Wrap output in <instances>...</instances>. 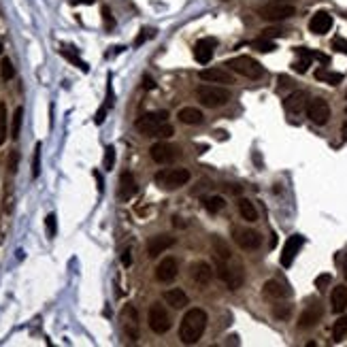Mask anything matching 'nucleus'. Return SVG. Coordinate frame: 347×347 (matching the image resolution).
Returning a JSON list of instances; mask_svg holds the SVG:
<instances>
[{
  "mask_svg": "<svg viewBox=\"0 0 347 347\" xmlns=\"http://www.w3.org/2000/svg\"><path fill=\"white\" fill-rule=\"evenodd\" d=\"M137 194V181L132 173H122V177H119V188H117V198L119 200H130Z\"/></svg>",
  "mask_w": 347,
  "mask_h": 347,
  "instance_id": "18",
  "label": "nucleus"
},
{
  "mask_svg": "<svg viewBox=\"0 0 347 347\" xmlns=\"http://www.w3.org/2000/svg\"><path fill=\"white\" fill-rule=\"evenodd\" d=\"M113 164H115V149L109 145L104 149V169L106 171H111L113 169Z\"/></svg>",
  "mask_w": 347,
  "mask_h": 347,
  "instance_id": "38",
  "label": "nucleus"
},
{
  "mask_svg": "<svg viewBox=\"0 0 347 347\" xmlns=\"http://www.w3.org/2000/svg\"><path fill=\"white\" fill-rule=\"evenodd\" d=\"M122 264H124L126 269L132 264V249H130V247H126V249L122 251Z\"/></svg>",
  "mask_w": 347,
  "mask_h": 347,
  "instance_id": "45",
  "label": "nucleus"
},
{
  "mask_svg": "<svg viewBox=\"0 0 347 347\" xmlns=\"http://www.w3.org/2000/svg\"><path fill=\"white\" fill-rule=\"evenodd\" d=\"M7 141V104L0 102V145Z\"/></svg>",
  "mask_w": 347,
  "mask_h": 347,
  "instance_id": "33",
  "label": "nucleus"
},
{
  "mask_svg": "<svg viewBox=\"0 0 347 347\" xmlns=\"http://www.w3.org/2000/svg\"><path fill=\"white\" fill-rule=\"evenodd\" d=\"M322 319V307L319 305H311L303 311L301 319H298V328L301 330H307V328H313L317 322Z\"/></svg>",
  "mask_w": 347,
  "mask_h": 347,
  "instance_id": "22",
  "label": "nucleus"
},
{
  "mask_svg": "<svg viewBox=\"0 0 347 347\" xmlns=\"http://www.w3.org/2000/svg\"><path fill=\"white\" fill-rule=\"evenodd\" d=\"M198 77L205 83H226V86H228V83H234L232 75L226 73L224 68H202L198 73Z\"/></svg>",
  "mask_w": 347,
  "mask_h": 347,
  "instance_id": "20",
  "label": "nucleus"
},
{
  "mask_svg": "<svg viewBox=\"0 0 347 347\" xmlns=\"http://www.w3.org/2000/svg\"><path fill=\"white\" fill-rule=\"evenodd\" d=\"M224 3H228V0H224Z\"/></svg>",
  "mask_w": 347,
  "mask_h": 347,
  "instance_id": "56",
  "label": "nucleus"
},
{
  "mask_svg": "<svg viewBox=\"0 0 347 347\" xmlns=\"http://www.w3.org/2000/svg\"><path fill=\"white\" fill-rule=\"evenodd\" d=\"M341 135H343V139L347 141V122H345V124L341 126Z\"/></svg>",
  "mask_w": 347,
  "mask_h": 347,
  "instance_id": "52",
  "label": "nucleus"
},
{
  "mask_svg": "<svg viewBox=\"0 0 347 347\" xmlns=\"http://www.w3.org/2000/svg\"><path fill=\"white\" fill-rule=\"evenodd\" d=\"M104 115H106V106H100L98 113H96V117H94V122H96V124H102V122H104Z\"/></svg>",
  "mask_w": 347,
  "mask_h": 347,
  "instance_id": "48",
  "label": "nucleus"
},
{
  "mask_svg": "<svg viewBox=\"0 0 347 347\" xmlns=\"http://www.w3.org/2000/svg\"><path fill=\"white\" fill-rule=\"evenodd\" d=\"M196 96L198 100L205 104V106H211V109H215V106H224L226 102L230 100V92L226 88H218V86H200L196 90Z\"/></svg>",
  "mask_w": 347,
  "mask_h": 347,
  "instance_id": "4",
  "label": "nucleus"
},
{
  "mask_svg": "<svg viewBox=\"0 0 347 347\" xmlns=\"http://www.w3.org/2000/svg\"><path fill=\"white\" fill-rule=\"evenodd\" d=\"M345 334H347V317H339L337 322H334V326H332V341L334 343L343 341Z\"/></svg>",
  "mask_w": 347,
  "mask_h": 347,
  "instance_id": "30",
  "label": "nucleus"
},
{
  "mask_svg": "<svg viewBox=\"0 0 347 347\" xmlns=\"http://www.w3.org/2000/svg\"><path fill=\"white\" fill-rule=\"evenodd\" d=\"M45 226H47V236L54 238V236H56V230H58V220H56L54 213H49V215L45 218Z\"/></svg>",
  "mask_w": 347,
  "mask_h": 347,
  "instance_id": "36",
  "label": "nucleus"
},
{
  "mask_svg": "<svg viewBox=\"0 0 347 347\" xmlns=\"http://www.w3.org/2000/svg\"><path fill=\"white\" fill-rule=\"evenodd\" d=\"M232 238H234V243L241 249H245V251L258 249L262 245V236L256 230H249V228H234L232 230Z\"/></svg>",
  "mask_w": 347,
  "mask_h": 347,
  "instance_id": "12",
  "label": "nucleus"
},
{
  "mask_svg": "<svg viewBox=\"0 0 347 347\" xmlns=\"http://www.w3.org/2000/svg\"><path fill=\"white\" fill-rule=\"evenodd\" d=\"M258 15L266 21H283L296 15V7L288 3H269L258 9Z\"/></svg>",
  "mask_w": 347,
  "mask_h": 347,
  "instance_id": "6",
  "label": "nucleus"
},
{
  "mask_svg": "<svg viewBox=\"0 0 347 347\" xmlns=\"http://www.w3.org/2000/svg\"><path fill=\"white\" fill-rule=\"evenodd\" d=\"M303 243H305V238H303L301 234H294V236H290L288 241H285L283 254H281V264H283V266H290V264H292L294 258H296V254H298V249L303 247Z\"/></svg>",
  "mask_w": 347,
  "mask_h": 347,
  "instance_id": "16",
  "label": "nucleus"
},
{
  "mask_svg": "<svg viewBox=\"0 0 347 347\" xmlns=\"http://www.w3.org/2000/svg\"><path fill=\"white\" fill-rule=\"evenodd\" d=\"M143 88H145V90H153V88H155L153 79H151V77H145V79H143Z\"/></svg>",
  "mask_w": 347,
  "mask_h": 347,
  "instance_id": "50",
  "label": "nucleus"
},
{
  "mask_svg": "<svg viewBox=\"0 0 347 347\" xmlns=\"http://www.w3.org/2000/svg\"><path fill=\"white\" fill-rule=\"evenodd\" d=\"M164 301H166V305H171L173 309H183L190 303V298H188V294L181 288H171V290L164 292Z\"/></svg>",
  "mask_w": 347,
  "mask_h": 347,
  "instance_id": "24",
  "label": "nucleus"
},
{
  "mask_svg": "<svg viewBox=\"0 0 347 347\" xmlns=\"http://www.w3.org/2000/svg\"><path fill=\"white\" fill-rule=\"evenodd\" d=\"M315 79L328 83V86H339V83L343 81V75L341 73H330V70H317Z\"/></svg>",
  "mask_w": 347,
  "mask_h": 347,
  "instance_id": "29",
  "label": "nucleus"
},
{
  "mask_svg": "<svg viewBox=\"0 0 347 347\" xmlns=\"http://www.w3.org/2000/svg\"><path fill=\"white\" fill-rule=\"evenodd\" d=\"M202 207H205L209 213H220L226 207V200H224V196H207L202 200Z\"/></svg>",
  "mask_w": 347,
  "mask_h": 347,
  "instance_id": "28",
  "label": "nucleus"
},
{
  "mask_svg": "<svg viewBox=\"0 0 347 347\" xmlns=\"http://www.w3.org/2000/svg\"><path fill=\"white\" fill-rule=\"evenodd\" d=\"M149 37V34H147V30H141V34H139V39L135 41V45L139 47V45H143V43H145V39Z\"/></svg>",
  "mask_w": 347,
  "mask_h": 347,
  "instance_id": "49",
  "label": "nucleus"
},
{
  "mask_svg": "<svg viewBox=\"0 0 347 347\" xmlns=\"http://www.w3.org/2000/svg\"><path fill=\"white\" fill-rule=\"evenodd\" d=\"M179 275V264L175 258H164L158 266H155V279L162 283H171Z\"/></svg>",
  "mask_w": 347,
  "mask_h": 347,
  "instance_id": "13",
  "label": "nucleus"
},
{
  "mask_svg": "<svg viewBox=\"0 0 347 347\" xmlns=\"http://www.w3.org/2000/svg\"><path fill=\"white\" fill-rule=\"evenodd\" d=\"M230 192L232 194H241V185H230Z\"/></svg>",
  "mask_w": 347,
  "mask_h": 347,
  "instance_id": "51",
  "label": "nucleus"
},
{
  "mask_svg": "<svg viewBox=\"0 0 347 347\" xmlns=\"http://www.w3.org/2000/svg\"><path fill=\"white\" fill-rule=\"evenodd\" d=\"M175 245V236H169V234H155L147 241V254L149 258H158L160 254H164L169 247Z\"/></svg>",
  "mask_w": 347,
  "mask_h": 347,
  "instance_id": "14",
  "label": "nucleus"
},
{
  "mask_svg": "<svg viewBox=\"0 0 347 347\" xmlns=\"http://www.w3.org/2000/svg\"><path fill=\"white\" fill-rule=\"evenodd\" d=\"M166 119H169V113L166 111H155V113H145V115H141L139 119H137V130L141 135H145V137H153L155 132H158V128L162 126V124H166Z\"/></svg>",
  "mask_w": 347,
  "mask_h": 347,
  "instance_id": "7",
  "label": "nucleus"
},
{
  "mask_svg": "<svg viewBox=\"0 0 347 347\" xmlns=\"http://www.w3.org/2000/svg\"><path fill=\"white\" fill-rule=\"evenodd\" d=\"M119 319H122V328L126 332V337L130 341H137L141 337V330H139V313L132 305H126L119 313Z\"/></svg>",
  "mask_w": 347,
  "mask_h": 347,
  "instance_id": "10",
  "label": "nucleus"
},
{
  "mask_svg": "<svg viewBox=\"0 0 347 347\" xmlns=\"http://www.w3.org/2000/svg\"><path fill=\"white\" fill-rule=\"evenodd\" d=\"M218 47V41L207 37V39H200L196 45H194V56L200 64H209L211 58H213V49Z\"/></svg>",
  "mask_w": 347,
  "mask_h": 347,
  "instance_id": "17",
  "label": "nucleus"
},
{
  "mask_svg": "<svg viewBox=\"0 0 347 347\" xmlns=\"http://www.w3.org/2000/svg\"><path fill=\"white\" fill-rule=\"evenodd\" d=\"M102 15H104V23H106V28H113V23H115V21L111 19V13H109V9H106V7L102 9Z\"/></svg>",
  "mask_w": 347,
  "mask_h": 347,
  "instance_id": "47",
  "label": "nucleus"
},
{
  "mask_svg": "<svg viewBox=\"0 0 347 347\" xmlns=\"http://www.w3.org/2000/svg\"><path fill=\"white\" fill-rule=\"evenodd\" d=\"M41 175V143L34 147V158H32V177L37 179Z\"/></svg>",
  "mask_w": 347,
  "mask_h": 347,
  "instance_id": "35",
  "label": "nucleus"
},
{
  "mask_svg": "<svg viewBox=\"0 0 347 347\" xmlns=\"http://www.w3.org/2000/svg\"><path fill=\"white\" fill-rule=\"evenodd\" d=\"M290 305H283V307H275V317H279V319H283V317H288L290 315Z\"/></svg>",
  "mask_w": 347,
  "mask_h": 347,
  "instance_id": "44",
  "label": "nucleus"
},
{
  "mask_svg": "<svg viewBox=\"0 0 347 347\" xmlns=\"http://www.w3.org/2000/svg\"><path fill=\"white\" fill-rule=\"evenodd\" d=\"M330 305H332V311L334 313H343L347 309V288L345 285H337L330 294Z\"/></svg>",
  "mask_w": 347,
  "mask_h": 347,
  "instance_id": "25",
  "label": "nucleus"
},
{
  "mask_svg": "<svg viewBox=\"0 0 347 347\" xmlns=\"http://www.w3.org/2000/svg\"><path fill=\"white\" fill-rule=\"evenodd\" d=\"M0 54H3V43H0Z\"/></svg>",
  "mask_w": 347,
  "mask_h": 347,
  "instance_id": "54",
  "label": "nucleus"
},
{
  "mask_svg": "<svg viewBox=\"0 0 347 347\" xmlns=\"http://www.w3.org/2000/svg\"><path fill=\"white\" fill-rule=\"evenodd\" d=\"M190 273H192V279L198 283V285H209L211 279H213V269L211 264H207L205 260H198V262H192V266H190Z\"/></svg>",
  "mask_w": 347,
  "mask_h": 347,
  "instance_id": "15",
  "label": "nucleus"
},
{
  "mask_svg": "<svg viewBox=\"0 0 347 347\" xmlns=\"http://www.w3.org/2000/svg\"><path fill=\"white\" fill-rule=\"evenodd\" d=\"M17 164H19V153H17V151H11V155H9V173H11V175L17 173Z\"/></svg>",
  "mask_w": 347,
  "mask_h": 347,
  "instance_id": "41",
  "label": "nucleus"
},
{
  "mask_svg": "<svg viewBox=\"0 0 347 347\" xmlns=\"http://www.w3.org/2000/svg\"><path fill=\"white\" fill-rule=\"evenodd\" d=\"M251 47H254L256 51H262V54H271V51L277 49V45H275L271 39H264V37H262V39H256L254 43H251Z\"/></svg>",
  "mask_w": 347,
  "mask_h": 347,
  "instance_id": "32",
  "label": "nucleus"
},
{
  "mask_svg": "<svg viewBox=\"0 0 347 347\" xmlns=\"http://www.w3.org/2000/svg\"><path fill=\"white\" fill-rule=\"evenodd\" d=\"M343 275H345V279H347V254H345V260H343Z\"/></svg>",
  "mask_w": 347,
  "mask_h": 347,
  "instance_id": "53",
  "label": "nucleus"
},
{
  "mask_svg": "<svg viewBox=\"0 0 347 347\" xmlns=\"http://www.w3.org/2000/svg\"><path fill=\"white\" fill-rule=\"evenodd\" d=\"M330 28H332V15L326 13V11H317L309 21V30L313 34H326Z\"/></svg>",
  "mask_w": 347,
  "mask_h": 347,
  "instance_id": "19",
  "label": "nucleus"
},
{
  "mask_svg": "<svg viewBox=\"0 0 347 347\" xmlns=\"http://www.w3.org/2000/svg\"><path fill=\"white\" fill-rule=\"evenodd\" d=\"M175 135V128L171 126V124H162L160 128H158V132H155L153 137H158V139H171Z\"/></svg>",
  "mask_w": 347,
  "mask_h": 347,
  "instance_id": "37",
  "label": "nucleus"
},
{
  "mask_svg": "<svg viewBox=\"0 0 347 347\" xmlns=\"http://www.w3.org/2000/svg\"><path fill=\"white\" fill-rule=\"evenodd\" d=\"M332 49L334 51H341V54H347V41L345 39H332Z\"/></svg>",
  "mask_w": 347,
  "mask_h": 347,
  "instance_id": "43",
  "label": "nucleus"
},
{
  "mask_svg": "<svg viewBox=\"0 0 347 347\" xmlns=\"http://www.w3.org/2000/svg\"><path fill=\"white\" fill-rule=\"evenodd\" d=\"M288 294H290V290L285 288L283 283H279V281L271 279V281H266V283H264V296L273 298V301H281V298H285Z\"/></svg>",
  "mask_w": 347,
  "mask_h": 347,
  "instance_id": "26",
  "label": "nucleus"
},
{
  "mask_svg": "<svg viewBox=\"0 0 347 347\" xmlns=\"http://www.w3.org/2000/svg\"><path fill=\"white\" fill-rule=\"evenodd\" d=\"M283 106H285V111L288 113H292V115H298V113H303L305 109H307V94L305 92H292L288 98L283 100Z\"/></svg>",
  "mask_w": 347,
  "mask_h": 347,
  "instance_id": "21",
  "label": "nucleus"
},
{
  "mask_svg": "<svg viewBox=\"0 0 347 347\" xmlns=\"http://www.w3.org/2000/svg\"><path fill=\"white\" fill-rule=\"evenodd\" d=\"M177 117H179V122H181V124H188V126L202 124V119H205L202 111L196 109V106H183V109H179Z\"/></svg>",
  "mask_w": 347,
  "mask_h": 347,
  "instance_id": "23",
  "label": "nucleus"
},
{
  "mask_svg": "<svg viewBox=\"0 0 347 347\" xmlns=\"http://www.w3.org/2000/svg\"><path fill=\"white\" fill-rule=\"evenodd\" d=\"M236 207H238V213H241V218H243L245 222H256V220H258V211H256V207H254V202H251V200L238 198Z\"/></svg>",
  "mask_w": 347,
  "mask_h": 347,
  "instance_id": "27",
  "label": "nucleus"
},
{
  "mask_svg": "<svg viewBox=\"0 0 347 347\" xmlns=\"http://www.w3.org/2000/svg\"><path fill=\"white\" fill-rule=\"evenodd\" d=\"M149 155H151V160L158 162V164H171V162L181 158V149L177 145H171V143L160 141V143H153L151 145Z\"/></svg>",
  "mask_w": 347,
  "mask_h": 347,
  "instance_id": "8",
  "label": "nucleus"
},
{
  "mask_svg": "<svg viewBox=\"0 0 347 347\" xmlns=\"http://www.w3.org/2000/svg\"><path fill=\"white\" fill-rule=\"evenodd\" d=\"M21 122H23V106H17L13 113V122H11V137L17 139L21 132Z\"/></svg>",
  "mask_w": 347,
  "mask_h": 347,
  "instance_id": "31",
  "label": "nucleus"
},
{
  "mask_svg": "<svg viewBox=\"0 0 347 347\" xmlns=\"http://www.w3.org/2000/svg\"><path fill=\"white\" fill-rule=\"evenodd\" d=\"M345 113H347V106H345Z\"/></svg>",
  "mask_w": 347,
  "mask_h": 347,
  "instance_id": "55",
  "label": "nucleus"
},
{
  "mask_svg": "<svg viewBox=\"0 0 347 347\" xmlns=\"http://www.w3.org/2000/svg\"><path fill=\"white\" fill-rule=\"evenodd\" d=\"M149 328L155 334H164V332L171 330V317H169V313H166L164 305L153 303L149 307Z\"/></svg>",
  "mask_w": 347,
  "mask_h": 347,
  "instance_id": "9",
  "label": "nucleus"
},
{
  "mask_svg": "<svg viewBox=\"0 0 347 347\" xmlns=\"http://www.w3.org/2000/svg\"><path fill=\"white\" fill-rule=\"evenodd\" d=\"M0 73H3V79H5V81L13 79L15 68H13V64H11V60H9V58H3V62H0Z\"/></svg>",
  "mask_w": 347,
  "mask_h": 347,
  "instance_id": "34",
  "label": "nucleus"
},
{
  "mask_svg": "<svg viewBox=\"0 0 347 347\" xmlns=\"http://www.w3.org/2000/svg\"><path fill=\"white\" fill-rule=\"evenodd\" d=\"M330 281H332V277H330V275H319V277L315 279V285H317L319 290H324V288H326V285H328Z\"/></svg>",
  "mask_w": 347,
  "mask_h": 347,
  "instance_id": "46",
  "label": "nucleus"
},
{
  "mask_svg": "<svg viewBox=\"0 0 347 347\" xmlns=\"http://www.w3.org/2000/svg\"><path fill=\"white\" fill-rule=\"evenodd\" d=\"M226 66H230L234 73L243 75L247 79H254V81L264 77V66H262L258 60L249 58V56H236V58L228 60V64H226Z\"/></svg>",
  "mask_w": 347,
  "mask_h": 347,
  "instance_id": "3",
  "label": "nucleus"
},
{
  "mask_svg": "<svg viewBox=\"0 0 347 347\" xmlns=\"http://www.w3.org/2000/svg\"><path fill=\"white\" fill-rule=\"evenodd\" d=\"M190 181V171L188 169H166L155 173V183L162 190H177Z\"/></svg>",
  "mask_w": 347,
  "mask_h": 347,
  "instance_id": "5",
  "label": "nucleus"
},
{
  "mask_svg": "<svg viewBox=\"0 0 347 347\" xmlns=\"http://www.w3.org/2000/svg\"><path fill=\"white\" fill-rule=\"evenodd\" d=\"M285 34V30H281V28H266V30H262V37L264 39H279V37H283Z\"/></svg>",
  "mask_w": 347,
  "mask_h": 347,
  "instance_id": "39",
  "label": "nucleus"
},
{
  "mask_svg": "<svg viewBox=\"0 0 347 347\" xmlns=\"http://www.w3.org/2000/svg\"><path fill=\"white\" fill-rule=\"evenodd\" d=\"M207 311L205 309H188L185 315L181 317V326H179V339L185 345H194L200 341V337L205 334V328H207Z\"/></svg>",
  "mask_w": 347,
  "mask_h": 347,
  "instance_id": "1",
  "label": "nucleus"
},
{
  "mask_svg": "<svg viewBox=\"0 0 347 347\" xmlns=\"http://www.w3.org/2000/svg\"><path fill=\"white\" fill-rule=\"evenodd\" d=\"M62 56H64L66 60H70V62H73V64H77L81 70H88V64H86V62H81V60H79L75 54H70L68 49H62Z\"/></svg>",
  "mask_w": 347,
  "mask_h": 347,
  "instance_id": "40",
  "label": "nucleus"
},
{
  "mask_svg": "<svg viewBox=\"0 0 347 347\" xmlns=\"http://www.w3.org/2000/svg\"><path fill=\"white\" fill-rule=\"evenodd\" d=\"M218 277L228 285V290H238L245 281L241 264H236L234 258H218Z\"/></svg>",
  "mask_w": 347,
  "mask_h": 347,
  "instance_id": "2",
  "label": "nucleus"
},
{
  "mask_svg": "<svg viewBox=\"0 0 347 347\" xmlns=\"http://www.w3.org/2000/svg\"><path fill=\"white\" fill-rule=\"evenodd\" d=\"M309 64H311V60H309V58H303V60H298V62H294L292 68L296 70V73H307Z\"/></svg>",
  "mask_w": 347,
  "mask_h": 347,
  "instance_id": "42",
  "label": "nucleus"
},
{
  "mask_svg": "<svg viewBox=\"0 0 347 347\" xmlns=\"http://www.w3.org/2000/svg\"><path fill=\"white\" fill-rule=\"evenodd\" d=\"M307 117H309L315 126L328 124V119H330V106H328V102L322 100V98L309 100V102H307Z\"/></svg>",
  "mask_w": 347,
  "mask_h": 347,
  "instance_id": "11",
  "label": "nucleus"
}]
</instances>
